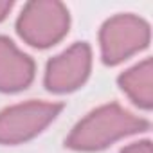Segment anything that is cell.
<instances>
[{"label": "cell", "mask_w": 153, "mask_h": 153, "mask_svg": "<svg viewBox=\"0 0 153 153\" xmlns=\"http://www.w3.org/2000/svg\"><path fill=\"white\" fill-rule=\"evenodd\" d=\"M117 83L121 90L130 97L133 105L142 110H151L153 106V61L151 58L142 59L131 68L124 70Z\"/></svg>", "instance_id": "52a82bcc"}, {"label": "cell", "mask_w": 153, "mask_h": 153, "mask_svg": "<svg viewBox=\"0 0 153 153\" xmlns=\"http://www.w3.org/2000/svg\"><path fill=\"white\" fill-rule=\"evenodd\" d=\"M92 68V49L87 42L70 45L61 54L49 59L43 85L49 92L67 94L85 85Z\"/></svg>", "instance_id": "5b68a950"}, {"label": "cell", "mask_w": 153, "mask_h": 153, "mask_svg": "<svg viewBox=\"0 0 153 153\" xmlns=\"http://www.w3.org/2000/svg\"><path fill=\"white\" fill-rule=\"evenodd\" d=\"M11 9H13V2H11V0H0V22L7 18Z\"/></svg>", "instance_id": "9c48e42d"}, {"label": "cell", "mask_w": 153, "mask_h": 153, "mask_svg": "<svg viewBox=\"0 0 153 153\" xmlns=\"http://www.w3.org/2000/svg\"><path fill=\"white\" fill-rule=\"evenodd\" d=\"M63 110L61 103L25 101L0 112V144L16 146L42 133Z\"/></svg>", "instance_id": "277c9868"}, {"label": "cell", "mask_w": 153, "mask_h": 153, "mask_svg": "<svg viewBox=\"0 0 153 153\" xmlns=\"http://www.w3.org/2000/svg\"><path fill=\"white\" fill-rule=\"evenodd\" d=\"M148 130V119L128 112L117 103H108L85 115L72 128L65 144L74 151H99L119 139Z\"/></svg>", "instance_id": "6da1fadb"}, {"label": "cell", "mask_w": 153, "mask_h": 153, "mask_svg": "<svg viewBox=\"0 0 153 153\" xmlns=\"http://www.w3.org/2000/svg\"><path fill=\"white\" fill-rule=\"evenodd\" d=\"M149 24L131 13L108 18L99 31L101 59L105 65H119L149 45Z\"/></svg>", "instance_id": "3957f363"}, {"label": "cell", "mask_w": 153, "mask_h": 153, "mask_svg": "<svg viewBox=\"0 0 153 153\" xmlns=\"http://www.w3.org/2000/svg\"><path fill=\"white\" fill-rule=\"evenodd\" d=\"M121 153H153L151 148V140H139V142H131L128 146H124L121 149Z\"/></svg>", "instance_id": "ba28073f"}, {"label": "cell", "mask_w": 153, "mask_h": 153, "mask_svg": "<svg viewBox=\"0 0 153 153\" xmlns=\"http://www.w3.org/2000/svg\"><path fill=\"white\" fill-rule=\"evenodd\" d=\"M34 79V61L6 36H0V92L25 90Z\"/></svg>", "instance_id": "8992f818"}, {"label": "cell", "mask_w": 153, "mask_h": 153, "mask_svg": "<svg viewBox=\"0 0 153 153\" xmlns=\"http://www.w3.org/2000/svg\"><path fill=\"white\" fill-rule=\"evenodd\" d=\"M70 15L58 0H33L24 6L16 20L20 38L36 49H47L68 33Z\"/></svg>", "instance_id": "7a4b0ae2"}]
</instances>
